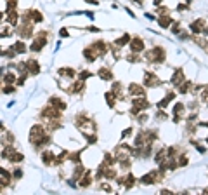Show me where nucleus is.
Segmentation results:
<instances>
[{
	"instance_id": "12",
	"label": "nucleus",
	"mask_w": 208,
	"mask_h": 195,
	"mask_svg": "<svg viewBox=\"0 0 208 195\" xmlns=\"http://www.w3.org/2000/svg\"><path fill=\"white\" fill-rule=\"evenodd\" d=\"M128 92H130L134 98L144 96V87H140V85H137V84H130V85H128Z\"/></svg>"
},
{
	"instance_id": "14",
	"label": "nucleus",
	"mask_w": 208,
	"mask_h": 195,
	"mask_svg": "<svg viewBox=\"0 0 208 195\" xmlns=\"http://www.w3.org/2000/svg\"><path fill=\"white\" fill-rule=\"evenodd\" d=\"M28 18L31 19V23H42L43 21V16H42L38 11H35V9H31V11H28Z\"/></svg>"
},
{
	"instance_id": "41",
	"label": "nucleus",
	"mask_w": 208,
	"mask_h": 195,
	"mask_svg": "<svg viewBox=\"0 0 208 195\" xmlns=\"http://www.w3.org/2000/svg\"><path fill=\"white\" fill-rule=\"evenodd\" d=\"M205 193H208V187H206V188H205Z\"/></svg>"
},
{
	"instance_id": "33",
	"label": "nucleus",
	"mask_w": 208,
	"mask_h": 195,
	"mask_svg": "<svg viewBox=\"0 0 208 195\" xmlns=\"http://www.w3.org/2000/svg\"><path fill=\"white\" fill-rule=\"evenodd\" d=\"M177 11H179V12H182V11H189V5H187V4H179V5H177Z\"/></svg>"
},
{
	"instance_id": "42",
	"label": "nucleus",
	"mask_w": 208,
	"mask_h": 195,
	"mask_svg": "<svg viewBox=\"0 0 208 195\" xmlns=\"http://www.w3.org/2000/svg\"><path fill=\"white\" fill-rule=\"evenodd\" d=\"M187 2H193V0H187Z\"/></svg>"
},
{
	"instance_id": "38",
	"label": "nucleus",
	"mask_w": 208,
	"mask_h": 195,
	"mask_svg": "<svg viewBox=\"0 0 208 195\" xmlns=\"http://www.w3.org/2000/svg\"><path fill=\"white\" fill-rule=\"evenodd\" d=\"M163 14H168V9H166V7H161V9H158V16H163Z\"/></svg>"
},
{
	"instance_id": "28",
	"label": "nucleus",
	"mask_w": 208,
	"mask_h": 195,
	"mask_svg": "<svg viewBox=\"0 0 208 195\" xmlns=\"http://www.w3.org/2000/svg\"><path fill=\"white\" fill-rule=\"evenodd\" d=\"M12 178H14V180H21V178H23V169L16 167V169H14V173H12Z\"/></svg>"
},
{
	"instance_id": "11",
	"label": "nucleus",
	"mask_w": 208,
	"mask_h": 195,
	"mask_svg": "<svg viewBox=\"0 0 208 195\" xmlns=\"http://www.w3.org/2000/svg\"><path fill=\"white\" fill-rule=\"evenodd\" d=\"M49 104L50 106H54V108H57V110H66V103L62 101V99H59V98H55V96H52L50 99H49Z\"/></svg>"
},
{
	"instance_id": "25",
	"label": "nucleus",
	"mask_w": 208,
	"mask_h": 195,
	"mask_svg": "<svg viewBox=\"0 0 208 195\" xmlns=\"http://www.w3.org/2000/svg\"><path fill=\"white\" fill-rule=\"evenodd\" d=\"M59 75L71 77V78H73V77H75L76 73H75V70H73V68H61V70H59Z\"/></svg>"
},
{
	"instance_id": "44",
	"label": "nucleus",
	"mask_w": 208,
	"mask_h": 195,
	"mask_svg": "<svg viewBox=\"0 0 208 195\" xmlns=\"http://www.w3.org/2000/svg\"><path fill=\"white\" fill-rule=\"evenodd\" d=\"M206 143H208V138H206Z\"/></svg>"
},
{
	"instance_id": "36",
	"label": "nucleus",
	"mask_w": 208,
	"mask_h": 195,
	"mask_svg": "<svg viewBox=\"0 0 208 195\" xmlns=\"http://www.w3.org/2000/svg\"><path fill=\"white\" fill-rule=\"evenodd\" d=\"M59 35H61V37H64V38H66V37H68V30H66V28H61V30H59Z\"/></svg>"
},
{
	"instance_id": "6",
	"label": "nucleus",
	"mask_w": 208,
	"mask_h": 195,
	"mask_svg": "<svg viewBox=\"0 0 208 195\" xmlns=\"http://www.w3.org/2000/svg\"><path fill=\"white\" fill-rule=\"evenodd\" d=\"M26 70H28L30 75H38V73H40V64H38V61H35V59H28Z\"/></svg>"
},
{
	"instance_id": "5",
	"label": "nucleus",
	"mask_w": 208,
	"mask_h": 195,
	"mask_svg": "<svg viewBox=\"0 0 208 195\" xmlns=\"http://www.w3.org/2000/svg\"><path fill=\"white\" fill-rule=\"evenodd\" d=\"M130 51L132 52H142L144 51V40L142 38H139V37H135V38H132V42H130Z\"/></svg>"
},
{
	"instance_id": "43",
	"label": "nucleus",
	"mask_w": 208,
	"mask_h": 195,
	"mask_svg": "<svg viewBox=\"0 0 208 195\" xmlns=\"http://www.w3.org/2000/svg\"><path fill=\"white\" fill-rule=\"evenodd\" d=\"M137 2H142V0H137Z\"/></svg>"
},
{
	"instance_id": "23",
	"label": "nucleus",
	"mask_w": 208,
	"mask_h": 195,
	"mask_svg": "<svg viewBox=\"0 0 208 195\" xmlns=\"http://www.w3.org/2000/svg\"><path fill=\"white\" fill-rule=\"evenodd\" d=\"M2 80H4V84H5V85H12V84L16 82V75H14V73H11V71H7Z\"/></svg>"
},
{
	"instance_id": "32",
	"label": "nucleus",
	"mask_w": 208,
	"mask_h": 195,
	"mask_svg": "<svg viewBox=\"0 0 208 195\" xmlns=\"http://www.w3.org/2000/svg\"><path fill=\"white\" fill-rule=\"evenodd\" d=\"M132 132H134V131H132V127H128V129H125V131L121 132V139H127V138H128V136H130V134H132Z\"/></svg>"
},
{
	"instance_id": "24",
	"label": "nucleus",
	"mask_w": 208,
	"mask_h": 195,
	"mask_svg": "<svg viewBox=\"0 0 208 195\" xmlns=\"http://www.w3.org/2000/svg\"><path fill=\"white\" fill-rule=\"evenodd\" d=\"M2 143H4V145H12L14 143V134L12 132H5L4 138H2Z\"/></svg>"
},
{
	"instance_id": "20",
	"label": "nucleus",
	"mask_w": 208,
	"mask_h": 195,
	"mask_svg": "<svg viewBox=\"0 0 208 195\" xmlns=\"http://www.w3.org/2000/svg\"><path fill=\"white\" fill-rule=\"evenodd\" d=\"M115 44H116L118 47H123V45H127V44H130V35H128V33H125L123 37L116 38V40H115Z\"/></svg>"
},
{
	"instance_id": "17",
	"label": "nucleus",
	"mask_w": 208,
	"mask_h": 195,
	"mask_svg": "<svg viewBox=\"0 0 208 195\" xmlns=\"http://www.w3.org/2000/svg\"><path fill=\"white\" fill-rule=\"evenodd\" d=\"M83 58L87 59V61H96V58H97V54L94 52V49L92 47H87V49H83Z\"/></svg>"
},
{
	"instance_id": "3",
	"label": "nucleus",
	"mask_w": 208,
	"mask_h": 195,
	"mask_svg": "<svg viewBox=\"0 0 208 195\" xmlns=\"http://www.w3.org/2000/svg\"><path fill=\"white\" fill-rule=\"evenodd\" d=\"M159 84H161V80L158 78L156 73H153V71H146L144 73V85L146 87H156Z\"/></svg>"
},
{
	"instance_id": "10",
	"label": "nucleus",
	"mask_w": 208,
	"mask_h": 195,
	"mask_svg": "<svg viewBox=\"0 0 208 195\" xmlns=\"http://www.w3.org/2000/svg\"><path fill=\"white\" fill-rule=\"evenodd\" d=\"M90 183H92V173H90V171H85V173H83V176L80 178V181H78V187L87 188Z\"/></svg>"
},
{
	"instance_id": "9",
	"label": "nucleus",
	"mask_w": 208,
	"mask_h": 195,
	"mask_svg": "<svg viewBox=\"0 0 208 195\" xmlns=\"http://www.w3.org/2000/svg\"><path fill=\"white\" fill-rule=\"evenodd\" d=\"M170 82H172L175 87H179L180 84L184 82V71H182L180 68L175 70V71H173V75H172V78H170Z\"/></svg>"
},
{
	"instance_id": "4",
	"label": "nucleus",
	"mask_w": 208,
	"mask_h": 195,
	"mask_svg": "<svg viewBox=\"0 0 208 195\" xmlns=\"http://www.w3.org/2000/svg\"><path fill=\"white\" fill-rule=\"evenodd\" d=\"M90 47L94 49V52H96L97 56H104L106 52H108V45L104 44V40H97V42H94Z\"/></svg>"
},
{
	"instance_id": "22",
	"label": "nucleus",
	"mask_w": 208,
	"mask_h": 195,
	"mask_svg": "<svg viewBox=\"0 0 208 195\" xmlns=\"http://www.w3.org/2000/svg\"><path fill=\"white\" fill-rule=\"evenodd\" d=\"M134 185H135V176H134V174H128V176L125 178V185H123L125 190H130Z\"/></svg>"
},
{
	"instance_id": "7",
	"label": "nucleus",
	"mask_w": 208,
	"mask_h": 195,
	"mask_svg": "<svg viewBox=\"0 0 208 195\" xmlns=\"http://www.w3.org/2000/svg\"><path fill=\"white\" fill-rule=\"evenodd\" d=\"M189 30L193 31L194 35H200L203 30H205V21L203 19H196V21H193L191 25H189Z\"/></svg>"
},
{
	"instance_id": "34",
	"label": "nucleus",
	"mask_w": 208,
	"mask_h": 195,
	"mask_svg": "<svg viewBox=\"0 0 208 195\" xmlns=\"http://www.w3.org/2000/svg\"><path fill=\"white\" fill-rule=\"evenodd\" d=\"M198 45H201V47H208V42L205 40V38H198Z\"/></svg>"
},
{
	"instance_id": "2",
	"label": "nucleus",
	"mask_w": 208,
	"mask_h": 195,
	"mask_svg": "<svg viewBox=\"0 0 208 195\" xmlns=\"http://www.w3.org/2000/svg\"><path fill=\"white\" fill-rule=\"evenodd\" d=\"M45 44H47V31H40V33L36 35V38L31 42L30 51L31 52H40L42 49L45 47Z\"/></svg>"
},
{
	"instance_id": "18",
	"label": "nucleus",
	"mask_w": 208,
	"mask_h": 195,
	"mask_svg": "<svg viewBox=\"0 0 208 195\" xmlns=\"http://www.w3.org/2000/svg\"><path fill=\"white\" fill-rule=\"evenodd\" d=\"M85 173V167H83V164L82 162H78V164H76V167H75V171H73V180H80V178H82V174Z\"/></svg>"
},
{
	"instance_id": "16",
	"label": "nucleus",
	"mask_w": 208,
	"mask_h": 195,
	"mask_svg": "<svg viewBox=\"0 0 208 195\" xmlns=\"http://www.w3.org/2000/svg\"><path fill=\"white\" fill-rule=\"evenodd\" d=\"M12 49L16 51V54H23V52H26V44L23 40H16L12 44Z\"/></svg>"
},
{
	"instance_id": "45",
	"label": "nucleus",
	"mask_w": 208,
	"mask_h": 195,
	"mask_svg": "<svg viewBox=\"0 0 208 195\" xmlns=\"http://www.w3.org/2000/svg\"><path fill=\"white\" fill-rule=\"evenodd\" d=\"M0 190H2V187H0Z\"/></svg>"
},
{
	"instance_id": "13",
	"label": "nucleus",
	"mask_w": 208,
	"mask_h": 195,
	"mask_svg": "<svg viewBox=\"0 0 208 195\" xmlns=\"http://www.w3.org/2000/svg\"><path fill=\"white\" fill-rule=\"evenodd\" d=\"M175 98H177V94H175V92H168V94H166V96L163 98L161 101H158V108H159V110H163L166 104L170 103V101H173Z\"/></svg>"
},
{
	"instance_id": "40",
	"label": "nucleus",
	"mask_w": 208,
	"mask_h": 195,
	"mask_svg": "<svg viewBox=\"0 0 208 195\" xmlns=\"http://www.w3.org/2000/svg\"><path fill=\"white\" fill-rule=\"evenodd\" d=\"M163 4V0H154V5H161Z\"/></svg>"
},
{
	"instance_id": "8",
	"label": "nucleus",
	"mask_w": 208,
	"mask_h": 195,
	"mask_svg": "<svg viewBox=\"0 0 208 195\" xmlns=\"http://www.w3.org/2000/svg\"><path fill=\"white\" fill-rule=\"evenodd\" d=\"M54 160H55V155L49 150H43L42 152V162L43 166H54Z\"/></svg>"
},
{
	"instance_id": "26",
	"label": "nucleus",
	"mask_w": 208,
	"mask_h": 195,
	"mask_svg": "<svg viewBox=\"0 0 208 195\" xmlns=\"http://www.w3.org/2000/svg\"><path fill=\"white\" fill-rule=\"evenodd\" d=\"M187 162H189V159H187L186 153H180V157L177 159V164H179V167H184L187 166Z\"/></svg>"
},
{
	"instance_id": "35",
	"label": "nucleus",
	"mask_w": 208,
	"mask_h": 195,
	"mask_svg": "<svg viewBox=\"0 0 208 195\" xmlns=\"http://www.w3.org/2000/svg\"><path fill=\"white\" fill-rule=\"evenodd\" d=\"M147 120V113H139V122H146Z\"/></svg>"
},
{
	"instance_id": "21",
	"label": "nucleus",
	"mask_w": 208,
	"mask_h": 195,
	"mask_svg": "<svg viewBox=\"0 0 208 195\" xmlns=\"http://www.w3.org/2000/svg\"><path fill=\"white\" fill-rule=\"evenodd\" d=\"M99 77H101V78H102V80H111V78H113V73H111L109 71V68H101L99 70Z\"/></svg>"
},
{
	"instance_id": "31",
	"label": "nucleus",
	"mask_w": 208,
	"mask_h": 195,
	"mask_svg": "<svg viewBox=\"0 0 208 195\" xmlns=\"http://www.w3.org/2000/svg\"><path fill=\"white\" fill-rule=\"evenodd\" d=\"M172 31L175 35H179L180 31H182V30H180V26H179V23H172Z\"/></svg>"
},
{
	"instance_id": "39",
	"label": "nucleus",
	"mask_w": 208,
	"mask_h": 195,
	"mask_svg": "<svg viewBox=\"0 0 208 195\" xmlns=\"http://www.w3.org/2000/svg\"><path fill=\"white\" fill-rule=\"evenodd\" d=\"M101 190H106V192H111V187L106 185V183H101Z\"/></svg>"
},
{
	"instance_id": "37",
	"label": "nucleus",
	"mask_w": 208,
	"mask_h": 195,
	"mask_svg": "<svg viewBox=\"0 0 208 195\" xmlns=\"http://www.w3.org/2000/svg\"><path fill=\"white\" fill-rule=\"evenodd\" d=\"M12 91H14V87H12V85H5V87H4V92H5V94H11Z\"/></svg>"
},
{
	"instance_id": "29",
	"label": "nucleus",
	"mask_w": 208,
	"mask_h": 195,
	"mask_svg": "<svg viewBox=\"0 0 208 195\" xmlns=\"http://www.w3.org/2000/svg\"><path fill=\"white\" fill-rule=\"evenodd\" d=\"M17 5V0H7V11H14Z\"/></svg>"
},
{
	"instance_id": "30",
	"label": "nucleus",
	"mask_w": 208,
	"mask_h": 195,
	"mask_svg": "<svg viewBox=\"0 0 208 195\" xmlns=\"http://www.w3.org/2000/svg\"><path fill=\"white\" fill-rule=\"evenodd\" d=\"M89 77H92V73H90L89 70H83L82 73L78 75V78H80V80H85V78H89Z\"/></svg>"
},
{
	"instance_id": "27",
	"label": "nucleus",
	"mask_w": 208,
	"mask_h": 195,
	"mask_svg": "<svg viewBox=\"0 0 208 195\" xmlns=\"http://www.w3.org/2000/svg\"><path fill=\"white\" fill-rule=\"evenodd\" d=\"M104 96H106V101H108L109 106H115V94H113V92H106Z\"/></svg>"
},
{
	"instance_id": "1",
	"label": "nucleus",
	"mask_w": 208,
	"mask_h": 195,
	"mask_svg": "<svg viewBox=\"0 0 208 195\" xmlns=\"http://www.w3.org/2000/svg\"><path fill=\"white\" fill-rule=\"evenodd\" d=\"M165 49L163 47H154L153 51L146 52V59L149 63H163L165 61Z\"/></svg>"
},
{
	"instance_id": "19",
	"label": "nucleus",
	"mask_w": 208,
	"mask_h": 195,
	"mask_svg": "<svg viewBox=\"0 0 208 195\" xmlns=\"http://www.w3.org/2000/svg\"><path fill=\"white\" fill-rule=\"evenodd\" d=\"M23 159H24V155H23L21 152H16V150H14L12 155L9 157V162H12V164H17V162H23Z\"/></svg>"
},
{
	"instance_id": "15",
	"label": "nucleus",
	"mask_w": 208,
	"mask_h": 195,
	"mask_svg": "<svg viewBox=\"0 0 208 195\" xmlns=\"http://www.w3.org/2000/svg\"><path fill=\"white\" fill-rule=\"evenodd\" d=\"M158 25L161 28H168L172 26V18L168 14H163V16H158Z\"/></svg>"
}]
</instances>
